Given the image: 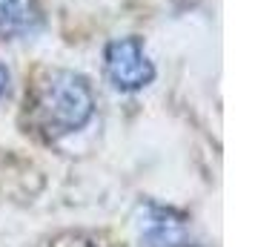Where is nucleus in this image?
Listing matches in <instances>:
<instances>
[{
  "instance_id": "5",
  "label": "nucleus",
  "mask_w": 255,
  "mask_h": 247,
  "mask_svg": "<svg viewBox=\"0 0 255 247\" xmlns=\"http://www.w3.org/2000/svg\"><path fill=\"white\" fill-rule=\"evenodd\" d=\"M9 83H12V75H9V69L0 63V98L9 92Z\"/></svg>"
},
{
  "instance_id": "2",
  "label": "nucleus",
  "mask_w": 255,
  "mask_h": 247,
  "mask_svg": "<svg viewBox=\"0 0 255 247\" xmlns=\"http://www.w3.org/2000/svg\"><path fill=\"white\" fill-rule=\"evenodd\" d=\"M106 75L121 92H138L152 83L155 66L138 37H118L106 46Z\"/></svg>"
},
{
  "instance_id": "1",
  "label": "nucleus",
  "mask_w": 255,
  "mask_h": 247,
  "mask_svg": "<svg viewBox=\"0 0 255 247\" xmlns=\"http://www.w3.org/2000/svg\"><path fill=\"white\" fill-rule=\"evenodd\" d=\"M35 124L46 138H63L83 130L95 115V95L89 81L69 69H55L35 92Z\"/></svg>"
},
{
  "instance_id": "3",
  "label": "nucleus",
  "mask_w": 255,
  "mask_h": 247,
  "mask_svg": "<svg viewBox=\"0 0 255 247\" xmlns=\"http://www.w3.org/2000/svg\"><path fill=\"white\" fill-rule=\"evenodd\" d=\"M138 236L146 247H198L189 219L184 213L143 201L138 210Z\"/></svg>"
},
{
  "instance_id": "4",
  "label": "nucleus",
  "mask_w": 255,
  "mask_h": 247,
  "mask_svg": "<svg viewBox=\"0 0 255 247\" xmlns=\"http://www.w3.org/2000/svg\"><path fill=\"white\" fill-rule=\"evenodd\" d=\"M43 23L37 0H0V32L9 37L35 35Z\"/></svg>"
}]
</instances>
